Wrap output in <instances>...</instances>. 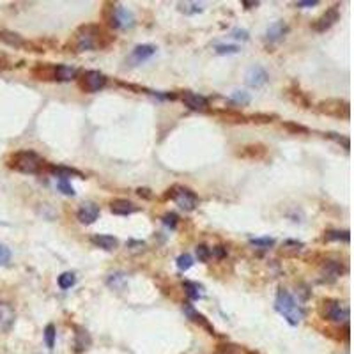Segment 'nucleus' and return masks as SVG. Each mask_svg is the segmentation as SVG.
Returning a JSON list of instances; mask_svg holds the SVG:
<instances>
[{
    "label": "nucleus",
    "instance_id": "nucleus-1",
    "mask_svg": "<svg viewBox=\"0 0 354 354\" xmlns=\"http://www.w3.org/2000/svg\"><path fill=\"white\" fill-rule=\"evenodd\" d=\"M115 41V36L106 32L101 25L97 23H85L75 30V34L69 38L66 50L73 53H82L88 50H101L108 48Z\"/></svg>",
    "mask_w": 354,
    "mask_h": 354
},
{
    "label": "nucleus",
    "instance_id": "nucleus-2",
    "mask_svg": "<svg viewBox=\"0 0 354 354\" xmlns=\"http://www.w3.org/2000/svg\"><path fill=\"white\" fill-rule=\"evenodd\" d=\"M274 310L283 317L291 326H298L301 319H305V308L301 307L291 292L280 287L274 298Z\"/></svg>",
    "mask_w": 354,
    "mask_h": 354
},
{
    "label": "nucleus",
    "instance_id": "nucleus-3",
    "mask_svg": "<svg viewBox=\"0 0 354 354\" xmlns=\"http://www.w3.org/2000/svg\"><path fill=\"white\" fill-rule=\"evenodd\" d=\"M103 20H105L108 29H131L135 25V14L123 4H114L108 2L103 7Z\"/></svg>",
    "mask_w": 354,
    "mask_h": 354
},
{
    "label": "nucleus",
    "instance_id": "nucleus-4",
    "mask_svg": "<svg viewBox=\"0 0 354 354\" xmlns=\"http://www.w3.org/2000/svg\"><path fill=\"white\" fill-rule=\"evenodd\" d=\"M7 167L21 174H39L44 167V161L38 152L25 149V151L13 152L7 160Z\"/></svg>",
    "mask_w": 354,
    "mask_h": 354
},
{
    "label": "nucleus",
    "instance_id": "nucleus-5",
    "mask_svg": "<svg viewBox=\"0 0 354 354\" xmlns=\"http://www.w3.org/2000/svg\"><path fill=\"white\" fill-rule=\"evenodd\" d=\"M319 313L322 315V319L329 320V322H337V324H342V322L347 324V319H349V308L344 307L338 300H331V298L320 301Z\"/></svg>",
    "mask_w": 354,
    "mask_h": 354
},
{
    "label": "nucleus",
    "instance_id": "nucleus-6",
    "mask_svg": "<svg viewBox=\"0 0 354 354\" xmlns=\"http://www.w3.org/2000/svg\"><path fill=\"white\" fill-rule=\"evenodd\" d=\"M167 197L172 198L174 202L186 213L195 211L198 207V202H200L195 191H191L190 188H186V186H181V184H174L169 190V193H167Z\"/></svg>",
    "mask_w": 354,
    "mask_h": 354
},
{
    "label": "nucleus",
    "instance_id": "nucleus-7",
    "mask_svg": "<svg viewBox=\"0 0 354 354\" xmlns=\"http://www.w3.org/2000/svg\"><path fill=\"white\" fill-rule=\"evenodd\" d=\"M319 114L328 115V117H335V119H349L351 115V105L346 99H338V97H329L324 99L317 105Z\"/></svg>",
    "mask_w": 354,
    "mask_h": 354
},
{
    "label": "nucleus",
    "instance_id": "nucleus-8",
    "mask_svg": "<svg viewBox=\"0 0 354 354\" xmlns=\"http://www.w3.org/2000/svg\"><path fill=\"white\" fill-rule=\"evenodd\" d=\"M76 84H78L80 90L87 94H94L106 85V76L101 71H97V69H88V71H84L76 78Z\"/></svg>",
    "mask_w": 354,
    "mask_h": 354
},
{
    "label": "nucleus",
    "instance_id": "nucleus-9",
    "mask_svg": "<svg viewBox=\"0 0 354 354\" xmlns=\"http://www.w3.org/2000/svg\"><path fill=\"white\" fill-rule=\"evenodd\" d=\"M338 20H340V11H338V5H333V7L326 9L324 13L313 21L312 29L320 34V32H326V30L331 29Z\"/></svg>",
    "mask_w": 354,
    "mask_h": 354
},
{
    "label": "nucleus",
    "instance_id": "nucleus-10",
    "mask_svg": "<svg viewBox=\"0 0 354 354\" xmlns=\"http://www.w3.org/2000/svg\"><path fill=\"white\" fill-rule=\"evenodd\" d=\"M158 48L154 44H138L131 50V53L128 55L126 64L128 66H140V64L147 62L152 55L156 53Z\"/></svg>",
    "mask_w": 354,
    "mask_h": 354
},
{
    "label": "nucleus",
    "instance_id": "nucleus-11",
    "mask_svg": "<svg viewBox=\"0 0 354 354\" xmlns=\"http://www.w3.org/2000/svg\"><path fill=\"white\" fill-rule=\"evenodd\" d=\"M181 99L182 103H184V106H188L190 110H195V112H206V110L209 108V99L198 92L184 90V92L181 94Z\"/></svg>",
    "mask_w": 354,
    "mask_h": 354
},
{
    "label": "nucleus",
    "instance_id": "nucleus-12",
    "mask_svg": "<svg viewBox=\"0 0 354 354\" xmlns=\"http://www.w3.org/2000/svg\"><path fill=\"white\" fill-rule=\"evenodd\" d=\"M267 80H269V76H267V71H266L262 66H252V68L246 71V76H245L246 85L253 88L264 87V85L267 84Z\"/></svg>",
    "mask_w": 354,
    "mask_h": 354
},
{
    "label": "nucleus",
    "instance_id": "nucleus-13",
    "mask_svg": "<svg viewBox=\"0 0 354 354\" xmlns=\"http://www.w3.org/2000/svg\"><path fill=\"white\" fill-rule=\"evenodd\" d=\"M14 320H16V312H14L13 305L0 301V329L4 333H9L14 326Z\"/></svg>",
    "mask_w": 354,
    "mask_h": 354
},
{
    "label": "nucleus",
    "instance_id": "nucleus-14",
    "mask_svg": "<svg viewBox=\"0 0 354 354\" xmlns=\"http://www.w3.org/2000/svg\"><path fill=\"white\" fill-rule=\"evenodd\" d=\"M76 218L78 221L84 225H92L97 218H99V207L94 202H85L80 206L78 213H76Z\"/></svg>",
    "mask_w": 354,
    "mask_h": 354
},
{
    "label": "nucleus",
    "instance_id": "nucleus-15",
    "mask_svg": "<svg viewBox=\"0 0 354 354\" xmlns=\"http://www.w3.org/2000/svg\"><path fill=\"white\" fill-rule=\"evenodd\" d=\"M287 32H289V25H287L285 21H274L273 25L267 27V30H266V43H269V44H274V43H280L283 38L287 36Z\"/></svg>",
    "mask_w": 354,
    "mask_h": 354
},
{
    "label": "nucleus",
    "instance_id": "nucleus-16",
    "mask_svg": "<svg viewBox=\"0 0 354 354\" xmlns=\"http://www.w3.org/2000/svg\"><path fill=\"white\" fill-rule=\"evenodd\" d=\"M0 41L5 43V44L11 48H16V50L32 46V44H30L29 41H25L18 32H13V30H7V29H0Z\"/></svg>",
    "mask_w": 354,
    "mask_h": 354
},
{
    "label": "nucleus",
    "instance_id": "nucleus-17",
    "mask_svg": "<svg viewBox=\"0 0 354 354\" xmlns=\"http://www.w3.org/2000/svg\"><path fill=\"white\" fill-rule=\"evenodd\" d=\"M344 273V267L338 261H326L320 267V274H322V280L328 283L331 282H337L338 278L342 276Z\"/></svg>",
    "mask_w": 354,
    "mask_h": 354
},
{
    "label": "nucleus",
    "instance_id": "nucleus-18",
    "mask_svg": "<svg viewBox=\"0 0 354 354\" xmlns=\"http://www.w3.org/2000/svg\"><path fill=\"white\" fill-rule=\"evenodd\" d=\"M237 156L245 158V160H264L267 156V147L262 143H250V145L241 147Z\"/></svg>",
    "mask_w": 354,
    "mask_h": 354
},
{
    "label": "nucleus",
    "instance_id": "nucleus-19",
    "mask_svg": "<svg viewBox=\"0 0 354 354\" xmlns=\"http://www.w3.org/2000/svg\"><path fill=\"white\" fill-rule=\"evenodd\" d=\"M110 211L119 216H130L138 211V206H135V204L126 200V198H115V200L110 202Z\"/></svg>",
    "mask_w": 354,
    "mask_h": 354
},
{
    "label": "nucleus",
    "instance_id": "nucleus-20",
    "mask_svg": "<svg viewBox=\"0 0 354 354\" xmlns=\"http://www.w3.org/2000/svg\"><path fill=\"white\" fill-rule=\"evenodd\" d=\"M32 76H34L36 80L55 82V64L38 62L34 68H32Z\"/></svg>",
    "mask_w": 354,
    "mask_h": 354
},
{
    "label": "nucleus",
    "instance_id": "nucleus-21",
    "mask_svg": "<svg viewBox=\"0 0 354 354\" xmlns=\"http://www.w3.org/2000/svg\"><path fill=\"white\" fill-rule=\"evenodd\" d=\"M92 245L97 248L105 250V252H114L119 248V239L114 236H108V234H96V236L90 237Z\"/></svg>",
    "mask_w": 354,
    "mask_h": 354
},
{
    "label": "nucleus",
    "instance_id": "nucleus-22",
    "mask_svg": "<svg viewBox=\"0 0 354 354\" xmlns=\"http://www.w3.org/2000/svg\"><path fill=\"white\" fill-rule=\"evenodd\" d=\"M182 312H184V315L188 317L190 320H193V322H197V324H200L202 328H206L207 331L211 335H215V328H213L211 324H209V320L206 319V317L202 315V313H198L197 310L193 308V305L190 303H184V307H182Z\"/></svg>",
    "mask_w": 354,
    "mask_h": 354
},
{
    "label": "nucleus",
    "instance_id": "nucleus-23",
    "mask_svg": "<svg viewBox=\"0 0 354 354\" xmlns=\"http://www.w3.org/2000/svg\"><path fill=\"white\" fill-rule=\"evenodd\" d=\"M75 347H76V353H84L85 349L90 347L92 340H90V335L85 328H80V326H76L75 328Z\"/></svg>",
    "mask_w": 354,
    "mask_h": 354
},
{
    "label": "nucleus",
    "instance_id": "nucleus-24",
    "mask_svg": "<svg viewBox=\"0 0 354 354\" xmlns=\"http://www.w3.org/2000/svg\"><path fill=\"white\" fill-rule=\"evenodd\" d=\"M48 172L53 174L57 179H68L69 181V177L71 176H76V177H80V179H84V174H82L80 170L71 169V167H55V165H48Z\"/></svg>",
    "mask_w": 354,
    "mask_h": 354
},
{
    "label": "nucleus",
    "instance_id": "nucleus-25",
    "mask_svg": "<svg viewBox=\"0 0 354 354\" xmlns=\"http://www.w3.org/2000/svg\"><path fill=\"white\" fill-rule=\"evenodd\" d=\"M182 289H184V294L190 298L191 301H198L204 298V287L197 282H190V280H184L182 282Z\"/></svg>",
    "mask_w": 354,
    "mask_h": 354
},
{
    "label": "nucleus",
    "instance_id": "nucleus-26",
    "mask_svg": "<svg viewBox=\"0 0 354 354\" xmlns=\"http://www.w3.org/2000/svg\"><path fill=\"white\" fill-rule=\"evenodd\" d=\"M76 78V69L64 64H55V82H71Z\"/></svg>",
    "mask_w": 354,
    "mask_h": 354
},
{
    "label": "nucleus",
    "instance_id": "nucleus-27",
    "mask_svg": "<svg viewBox=\"0 0 354 354\" xmlns=\"http://www.w3.org/2000/svg\"><path fill=\"white\" fill-rule=\"evenodd\" d=\"M126 283H128V280H126V274L124 273H112L106 278V285L110 287V289H114V291H124L126 289Z\"/></svg>",
    "mask_w": 354,
    "mask_h": 354
},
{
    "label": "nucleus",
    "instance_id": "nucleus-28",
    "mask_svg": "<svg viewBox=\"0 0 354 354\" xmlns=\"http://www.w3.org/2000/svg\"><path fill=\"white\" fill-rule=\"evenodd\" d=\"M289 97H291V101L296 103L298 106H303V108H310V99L307 97V94L303 90H300L298 87H292L287 90Z\"/></svg>",
    "mask_w": 354,
    "mask_h": 354
},
{
    "label": "nucleus",
    "instance_id": "nucleus-29",
    "mask_svg": "<svg viewBox=\"0 0 354 354\" xmlns=\"http://www.w3.org/2000/svg\"><path fill=\"white\" fill-rule=\"evenodd\" d=\"M305 245L301 243V241H296V239H287L283 241L282 245V253L283 255H289V257H294V255H298L300 252H303Z\"/></svg>",
    "mask_w": 354,
    "mask_h": 354
},
{
    "label": "nucleus",
    "instance_id": "nucleus-30",
    "mask_svg": "<svg viewBox=\"0 0 354 354\" xmlns=\"http://www.w3.org/2000/svg\"><path fill=\"white\" fill-rule=\"evenodd\" d=\"M57 283H59V287L62 291H68V289H71L76 283V274L73 273V271H66V273H62L59 278H57Z\"/></svg>",
    "mask_w": 354,
    "mask_h": 354
},
{
    "label": "nucleus",
    "instance_id": "nucleus-31",
    "mask_svg": "<svg viewBox=\"0 0 354 354\" xmlns=\"http://www.w3.org/2000/svg\"><path fill=\"white\" fill-rule=\"evenodd\" d=\"M179 7V11L184 14H188V16H191V14H197V13H202L204 11V5L198 4V2H181V4L177 5Z\"/></svg>",
    "mask_w": 354,
    "mask_h": 354
},
{
    "label": "nucleus",
    "instance_id": "nucleus-32",
    "mask_svg": "<svg viewBox=\"0 0 354 354\" xmlns=\"http://www.w3.org/2000/svg\"><path fill=\"white\" fill-rule=\"evenodd\" d=\"M230 101L237 106H246L252 101V96H250L246 90H234V92L230 94Z\"/></svg>",
    "mask_w": 354,
    "mask_h": 354
},
{
    "label": "nucleus",
    "instance_id": "nucleus-33",
    "mask_svg": "<svg viewBox=\"0 0 354 354\" xmlns=\"http://www.w3.org/2000/svg\"><path fill=\"white\" fill-rule=\"evenodd\" d=\"M324 239L326 241H346V243H349L351 234H349V230H328V232H324Z\"/></svg>",
    "mask_w": 354,
    "mask_h": 354
},
{
    "label": "nucleus",
    "instance_id": "nucleus-34",
    "mask_svg": "<svg viewBox=\"0 0 354 354\" xmlns=\"http://www.w3.org/2000/svg\"><path fill=\"white\" fill-rule=\"evenodd\" d=\"M328 138H331L333 142H337L338 145H342V147L346 149V151H349L351 149V140H349V136H346V135H340V133H335V131H328V133H324Z\"/></svg>",
    "mask_w": 354,
    "mask_h": 354
},
{
    "label": "nucleus",
    "instance_id": "nucleus-35",
    "mask_svg": "<svg viewBox=\"0 0 354 354\" xmlns=\"http://www.w3.org/2000/svg\"><path fill=\"white\" fill-rule=\"evenodd\" d=\"M250 245L259 250H269L271 246H274V239L273 237H255V239H250Z\"/></svg>",
    "mask_w": 354,
    "mask_h": 354
},
{
    "label": "nucleus",
    "instance_id": "nucleus-36",
    "mask_svg": "<svg viewBox=\"0 0 354 354\" xmlns=\"http://www.w3.org/2000/svg\"><path fill=\"white\" fill-rule=\"evenodd\" d=\"M221 117L227 121V123H248V117L243 114H237V112H221Z\"/></svg>",
    "mask_w": 354,
    "mask_h": 354
},
{
    "label": "nucleus",
    "instance_id": "nucleus-37",
    "mask_svg": "<svg viewBox=\"0 0 354 354\" xmlns=\"http://www.w3.org/2000/svg\"><path fill=\"white\" fill-rule=\"evenodd\" d=\"M55 337H57V329H55L53 324H48L44 328V342H46L48 349H53L55 347Z\"/></svg>",
    "mask_w": 354,
    "mask_h": 354
},
{
    "label": "nucleus",
    "instance_id": "nucleus-38",
    "mask_svg": "<svg viewBox=\"0 0 354 354\" xmlns=\"http://www.w3.org/2000/svg\"><path fill=\"white\" fill-rule=\"evenodd\" d=\"M193 266V257H191L190 253H182L177 257V267L181 271H188Z\"/></svg>",
    "mask_w": 354,
    "mask_h": 354
},
{
    "label": "nucleus",
    "instance_id": "nucleus-39",
    "mask_svg": "<svg viewBox=\"0 0 354 354\" xmlns=\"http://www.w3.org/2000/svg\"><path fill=\"white\" fill-rule=\"evenodd\" d=\"M57 188H59L60 193L68 195V197H75V188H73L68 179H57Z\"/></svg>",
    "mask_w": 354,
    "mask_h": 354
},
{
    "label": "nucleus",
    "instance_id": "nucleus-40",
    "mask_svg": "<svg viewBox=\"0 0 354 354\" xmlns=\"http://www.w3.org/2000/svg\"><path fill=\"white\" fill-rule=\"evenodd\" d=\"M248 119L255 124H269V123H273V119H276V115H273V114H253V115H250Z\"/></svg>",
    "mask_w": 354,
    "mask_h": 354
},
{
    "label": "nucleus",
    "instance_id": "nucleus-41",
    "mask_svg": "<svg viewBox=\"0 0 354 354\" xmlns=\"http://www.w3.org/2000/svg\"><path fill=\"white\" fill-rule=\"evenodd\" d=\"M215 51L218 55H232L239 53V46H236V44H216Z\"/></svg>",
    "mask_w": 354,
    "mask_h": 354
},
{
    "label": "nucleus",
    "instance_id": "nucleus-42",
    "mask_svg": "<svg viewBox=\"0 0 354 354\" xmlns=\"http://www.w3.org/2000/svg\"><path fill=\"white\" fill-rule=\"evenodd\" d=\"M195 253H197V259L200 262H207L209 259H211V248L206 245H198L197 250H195Z\"/></svg>",
    "mask_w": 354,
    "mask_h": 354
},
{
    "label": "nucleus",
    "instance_id": "nucleus-43",
    "mask_svg": "<svg viewBox=\"0 0 354 354\" xmlns=\"http://www.w3.org/2000/svg\"><path fill=\"white\" fill-rule=\"evenodd\" d=\"M161 221H163V225H167L169 228H176L177 227V221H179V218H177L176 213H167V215L161 216Z\"/></svg>",
    "mask_w": 354,
    "mask_h": 354
},
{
    "label": "nucleus",
    "instance_id": "nucleus-44",
    "mask_svg": "<svg viewBox=\"0 0 354 354\" xmlns=\"http://www.w3.org/2000/svg\"><path fill=\"white\" fill-rule=\"evenodd\" d=\"M283 128H285L287 131H291V133H308V128L296 123H283Z\"/></svg>",
    "mask_w": 354,
    "mask_h": 354
},
{
    "label": "nucleus",
    "instance_id": "nucleus-45",
    "mask_svg": "<svg viewBox=\"0 0 354 354\" xmlns=\"http://www.w3.org/2000/svg\"><path fill=\"white\" fill-rule=\"evenodd\" d=\"M11 261V250L7 246L0 245V266H7Z\"/></svg>",
    "mask_w": 354,
    "mask_h": 354
},
{
    "label": "nucleus",
    "instance_id": "nucleus-46",
    "mask_svg": "<svg viewBox=\"0 0 354 354\" xmlns=\"http://www.w3.org/2000/svg\"><path fill=\"white\" fill-rule=\"evenodd\" d=\"M248 30H245V29H234L230 32V38H234V39H239V41H248Z\"/></svg>",
    "mask_w": 354,
    "mask_h": 354
},
{
    "label": "nucleus",
    "instance_id": "nucleus-47",
    "mask_svg": "<svg viewBox=\"0 0 354 354\" xmlns=\"http://www.w3.org/2000/svg\"><path fill=\"white\" fill-rule=\"evenodd\" d=\"M225 255H227V250H225L223 246H215V248L211 250V257H216V259H223Z\"/></svg>",
    "mask_w": 354,
    "mask_h": 354
},
{
    "label": "nucleus",
    "instance_id": "nucleus-48",
    "mask_svg": "<svg viewBox=\"0 0 354 354\" xmlns=\"http://www.w3.org/2000/svg\"><path fill=\"white\" fill-rule=\"evenodd\" d=\"M313 5H319V0H300V2H296V7H313Z\"/></svg>",
    "mask_w": 354,
    "mask_h": 354
},
{
    "label": "nucleus",
    "instance_id": "nucleus-49",
    "mask_svg": "<svg viewBox=\"0 0 354 354\" xmlns=\"http://www.w3.org/2000/svg\"><path fill=\"white\" fill-rule=\"evenodd\" d=\"M241 4L245 5L246 9H253V7H257V5H259V2H250V0H243V2H241Z\"/></svg>",
    "mask_w": 354,
    "mask_h": 354
},
{
    "label": "nucleus",
    "instance_id": "nucleus-50",
    "mask_svg": "<svg viewBox=\"0 0 354 354\" xmlns=\"http://www.w3.org/2000/svg\"><path fill=\"white\" fill-rule=\"evenodd\" d=\"M149 190H145V188H138V190H136V193L140 195V197H145V198H151L152 195L151 193H147Z\"/></svg>",
    "mask_w": 354,
    "mask_h": 354
}]
</instances>
